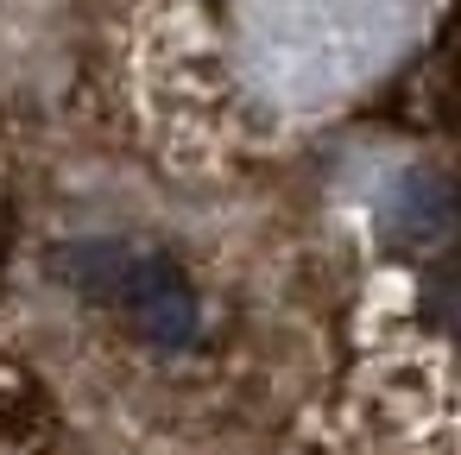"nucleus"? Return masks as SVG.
Instances as JSON below:
<instances>
[{
    "label": "nucleus",
    "instance_id": "obj_2",
    "mask_svg": "<svg viewBox=\"0 0 461 455\" xmlns=\"http://www.w3.org/2000/svg\"><path fill=\"white\" fill-rule=\"evenodd\" d=\"M133 266H140V253H127L121 241H77V247H64L51 259V272L64 285H77L83 297H95V304H121Z\"/></svg>",
    "mask_w": 461,
    "mask_h": 455
},
{
    "label": "nucleus",
    "instance_id": "obj_3",
    "mask_svg": "<svg viewBox=\"0 0 461 455\" xmlns=\"http://www.w3.org/2000/svg\"><path fill=\"white\" fill-rule=\"evenodd\" d=\"M392 234L398 241H411V247H429V241H442L448 228H455V196L436 184V177H411L404 190H398V203H392Z\"/></svg>",
    "mask_w": 461,
    "mask_h": 455
},
{
    "label": "nucleus",
    "instance_id": "obj_1",
    "mask_svg": "<svg viewBox=\"0 0 461 455\" xmlns=\"http://www.w3.org/2000/svg\"><path fill=\"white\" fill-rule=\"evenodd\" d=\"M121 304L133 310V323H140V335H146L152 348H177V341H190V329H196V291H190V278H184L171 259H158V253L133 266Z\"/></svg>",
    "mask_w": 461,
    "mask_h": 455
}]
</instances>
